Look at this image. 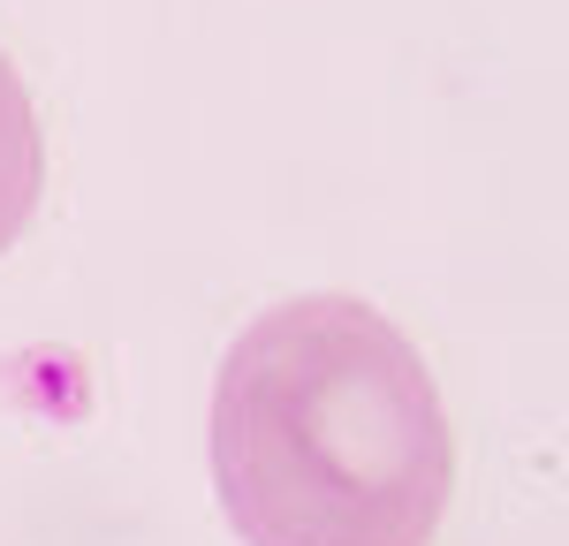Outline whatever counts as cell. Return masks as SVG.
I'll list each match as a JSON object with an SVG mask.
<instances>
[{"instance_id": "1", "label": "cell", "mask_w": 569, "mask_h": 546, "mask_svg": "<svg viewBox=\"0 0 569 546\" xmlns=\"http://www.w3.org/2000/svg\"><path fill=\"white\" fill-rule=\"evenodd\" d=\"M213 486L243 546H433L456 433L418 342L357 296L259 312L220 357Z\"/></svg>"}, {"instance_id": "2", "label": "cell", "mask_w": 569, "mask_h": 546, "mask_svg": "<svg viewBox=\"0 0 569 546\" xmlns=\"http://www.w3.org/2000/svg\"><path fill=\"white\" fill-rule=\"evenodd\" d=\"M46 190V136H39V107L16 77V61L0 53V251H16V235L31 228Z\"/></svg>"}]
</instances>
